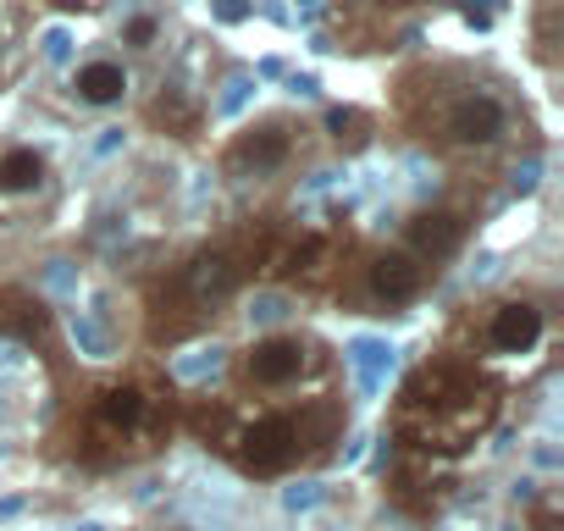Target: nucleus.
<instances>
[{"label":"nucleus","mask_w":564,"mask_h":531,"mask_svg":"<svg viewBox=\"0 0 564 531\" xmlns=\"http://www.w3.org/2000/svg\"><path fill=\"white\" fill-rule=\"evenodd\" d=\"M498 382L465 360H432L421 366L393 404V437L404 454L454 459L470 443H481L498 421Z\"/></svg>","instance_id":"obj_1"},{"label":"nucleus","mask_w":564,"mask_h":531,"mask_svg":"<svg viewBox=\"0 0 564 531\" xmlns=\"http://www.w3.org/2000/svg\"><path fill=\"white\" fill-rule=\"evenodd\" d=\"M338 426H344V415H338L333 399H300V404L276 399V404H260L254 415H238V421H232L227 432H216L210 443H216L243 476L271 481V476H289V470H300V465L327 459Z\"/></svg>","instance_id":"obj_2"},{"label":"nucleus","mask_w":564,"mask_h":531,"mask_svg":"<svg viewBox=\"0 0 564 531\" xmlns=\"http://www.w3.org/2000/svg\"><path fill=\"white\" fill-rule=\"evenodd\" d=\"M254 260H260V249L249 254L243 238H221V243L199 249L194 260H183L177 272L161 283V294L150 300V338L155 344H177L194 327H205V316H216V305L243 289V278L254 272Z\"/></svg>","instance_id":"obj_3"},{"label":"nucleus","mask_w":564,"mask_h":531,"mask_svg":"<svg viewBox=\"0 0 564 531\" xmlns=\"http://www.w3.org/2000/svg\"><path fill=\"white\" fill-rule=\"evenodd\" d=\"M161 404L166 399L144 377L100 382L84 399V410H78V443H73V454L84 465H122V459L150 454V437L161 432Z\"/></svg>","instance_id":"obj_4"},{"label":"nucleus","mask_w":564,"mask_h":531,"mask_svg":"<svg viewBox=\"0 0 564 531\" xmlns=\"http://www.w3.org/2000/svg\"><path fill=\"white\" fill-rule=\"evenodd\" d=\"M509 128H514L509 100L481 84L426 89V111H415V133L448 155H487L509 139Z\"/></svg>","instance_id":"obj_5"},{"label":"nucleus","mask_w":564,"mask_h":531,"mask_svg":"<svg viewBox=\"0 0 564 531\" xmlns=\"http://www.w3.org/2000/svg\"><path fill=\"white\" fill-rule=\"evenodd\" d=\"M322 371H327V349H322L316 338H305V333H265V338H254V344L238 349V360H232V388H238L243 399L276 404V399L300 393V388H305L311 377H322Z\"/></svg>","instance_id":"obj_6"},{"label":"nucleus","mask_w":564,"mask_h":531,"mask_svg":"<svg viewBox=\"0 0 564 531\" xmlns=\"http://www.w3.org/2000/svg\"><path fill=\"white\" fill-rule=\"evenodd\" d=\"M360 300L371 305V311H404V305H415L426 289H432V266L421 260V254H410L404 243H377V249H366L360 254Z\"/></svg>","instance_id":"obj_7"},{"label":"nucleus","mask_w":564,"mask_h":531,"mask_svg":"<svg viewBox=\"0 0 564 531\" xmlns=\"http://www.w3.org/2000/svg\"><path fill=\"white\" fill-rule=\"evenodd\" d=\"M294 150H300V128L282 122V117H271V122L238 128L221 161H227L232 177H265V172H282V166H289Z\"/></svg>","instance_id":"obj_8"},{"label":"nucleus","mask_w":564,"mask_h":531,"mask_svg":"<svg viewBox=\"0 0 564 531\" xmlns=\"http://www.w3.org/2000/svg\"><path fill=\"white\" fill-rule=\"evenodd\" d=\"M470 210L465 205H421L410 221H404V249L410 254H421L432 272L443 260H454L465 243H470Z\"/></svg>","instance_id":"obj_9"},{"label":"nucleus","mask_w":564,"mask_h":531,"mask_svg":"<svg viewBox=\"0 0 564 531\" xmlns=\"http://www.w3.org/2000/svg\"><path fill=\"white\" fill-rule=\"evenodd\" d=\"M542 333H547V311L536 305V300H498V305H487L481 311V349L487 355H531L536 344H542Z\"/></svg>","instance_id":"obj_10"},{"label":"nucleus","mask_w":564,"mask_h":531,"mask_svg":"<svg viewBox=\"0 0 564 531\" xmlns=\"http://www.w3.org/2000/svg\"><path fill=\"white\" fill-rule=\"evenodd\" d=\"M265 266H276V278H289L300 289H327L344 272V254H338L333 232H300L289 249L265 254Z\"/></svg>","instance_id":"obj_11"},{"label":"nucleus","mask_w":564,"mask_h":531,"mask_svg":"<svg viewBox=\"0 0 564 531\" xmlns=\"http://www.w3.org/2000/svg\"><path fill=\"white\" fill-rule=\"evenodd\" d=\"M128 89H133V78H128V67H122L117 56H95V62H84V67L73 73V95H78L84 106H95V111L122 106Z\"/></svg>","instance_id":"obj_12"},{"label":"nucleus","mask_w":564,"mask_h":531,"mask_svg":"<svg viewBox=\"0 0 564 531\" xmlns=\"http://www.w3.org/2000/svg\"><path fill=\"white\" fill-rule=\"evenodd\" d=\"M51 177L45 155L34 144H7L0 150V194H40Z\"/></svg>","instance_id":"obj_13"},{"label":"nucleus","mask_w":564,"mask_h":531,"mask_svg":"<svg viewBox=\"0 0 564 531\" xmlns=\"http://www.w3.org/2000/svg\"><path fill=\"white\" fill-rule=\"evenodd\" d=\"M327 133H333V144L360 150V144L371 139V117H366V111H355V106H333V111H327Z\"/></svg>","instance_id":"obj_14"},{"label":"nucleus","mask_w":564,"mask_h":531,"mask_svg":"<svg viewBox=\"0 0 564 531\" xmlns=\"http://www.w3.org/2000/svg\"><path fill=\"white\" fill-rule=\"evenodd\" d=\"M122 40H128L133 51H150V45L161 40V18H150V12H139V18H128V29H122Z\"/></svg>","instance_id":"obj_15"},{"label":"nucleus","mask_w":564,"mask_h":531,"mask_svg":"<svg viewBox=\"0 0 564 531\" xmlns=\"http://www.w3.org/2000/svg\"><path fill=\"white\" fill-rule=\"evenodd\" d=\"M531 531H564V520H558V503H553V498L531 503Z\"/></svg>","instance_id":"obj_16"}]
</instances>
